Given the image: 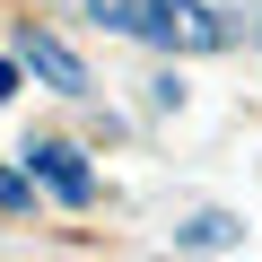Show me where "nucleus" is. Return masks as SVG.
I'll use <instances>...</instances> for the list:
<instances>
[{"label": "nucleus", "mask_w": 262, "mask_h": 262, "mask_svg": "<svg viewBox=\"0 0 262 262\" xmlns=\"http://www.w3.org/2000/svg\"><path fill=\"white\" fill-rule=\"evenodd\" d=\"M245 27H236V9H219V0H158V9L140 18V44H158V53H227Z\"/></svg>", "instance_id": "f257e3e1"}, {"label": "nucleus", "mask_w": 262, "mask_h": 262, "mask_svg": "<svg viewBox=\"0 0 262 262\" xmlns=\"http://www.w3.org/2000/svg\"><path fill=\"white\" fill-rule=\"evenodd\" d=\"M27 175H44V184H53V201H70V210H88V201H96V175H88V158H79L70 140H35V149H27Z\"/></svg>", "instance_id": "f03ea898"}, {"label": "nucleus", "mask_w": 262, "mask_h": 262, "mask_svg": "<svg viewBox=\"0 0 262 262\" xmlns=\"http://www.w3.org/2000/svg\"><path fill=\"white\" fill-rule=\"evenodd\" d=\"M18 61L44 79V88H61V96H88V70H79V53L61 44V35H44V27H27L18 35Z\"/></svg>", "instance_id": "7ed1b4c3"}, {"label": "nucleus", "mask_w": 262, "mask_h": 262, "mask_svg": "<svg viewBox=\"0 0 262 262\" xmlns=\"http://www.w3.org/2000/svg\"><path fill=\"white\" fill-rule=\"evenodd\" d=\"M236 236H245V227H236V219H219V210H210V219H192V227H175V245H192V253H219V245H236Z\"/></svg>", "instance_id": "20e7f679"}, {"label": "nucleus", "mask_w": 262, "mask_h": 262, "mask_svg": "<svg viewBox=\"0 0 262 262\" xmlns=\"http://www.w3.org/2000/svg\"><path fill=\"white\" fill-rule=\"evenodd\" d=\"M158 9V0H88V18L96 27H114V35H140V18Z\"/></svg>", "instance_id": "39448f33"}, {"label": "nucleus", "mask_w": 262, "mask_h": 262, "mask_svg": "<svg viewBox=\"0 0 262 262\" xmlns=\"http://www.w3.org/2000/svg\"><path fill=\"white\" fill-rule=\"evenodd\" d=\"M35 201V175H9V166H0V210H27Z\"/></svg>", "instance_id": "423d86ee"}, {"label": "nucleus", "mask_w": 262, "mask_h": 262, "mask_svg": "<svg viewBox=\"0 0 262 262\" xmlns=\"http://www.w3.org/2000/svg\"><path fill=\"white\" fill-rule=\"evenodd\" d=\"M9 88H18V70H9V61H0V105H9Z\"/></svg>", "instance_id": "0eeeda50"}]
</instances>
